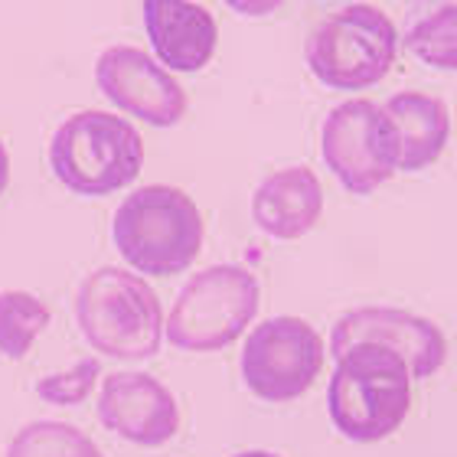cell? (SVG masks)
<instances>
[{
  "label": "cell",
  "mask_w": 457,
  "mask_h": 457,
  "mask_svg": "<svg viewBox=\"0 0 457 457\" xmlns=\"http://www.w3.org/2000/svg\"><path fill=\"white\" fill-rule=\"evenodd\" d=\"M7 457H105L96 441L66 421H29L13 435Z\"/></svg>",
  "instance_id": "2e32d148"
},
{
  "label": "cell",
  "mask_w": 457,
  "mask_h": 457,
  "mask_svg": "<svg viewBox=\"0 0 457 457\" xmlns=\"http://www.w3.org/2000/svg\"><path fill=\"white\" fill-rule=\"evenodd\" d=\"M7 183H10V154L4 147V141H0V193L7 190Z\"/></svg>",
  "instance_id": "ffe728a7"
},
{
  "label": "cell",
  "mask_w": 457,
  "mask_h": 457,
  "mask_svg": "<svg viewBox=\"0 0 457 457\" xmlns=\"http://www.w3.org/2000/svg\"><path fill=\"white\" fill-rule=\"evenodd\" d=\"M236 457H278V454H271V451H242Z\"/></svg>",
  "instance_id": "44dd1931"
},
{
  "label": "cell",
  "mask_w": 457,
  "mask_h": 457,
  "mask_svg": "<svg viewBox=\"0 0 457 457\" xmlns=\"http://www.w3.org/2000/svg\"><path fill=\"white\" fill-rule=\"evenodd\" d=\"M395 134H399V170L419 173L438 161L451 141L448 105L425 92H399L386 102Z\"/></svg>",
  "instance_id": "5bb4252c"
},
{
  "label": "cell",
  "mask_w": 457,
  "mask_h": 457,
  "mask_svg": "<svg viewBox=\"0 0 457 457\" xmlns=\"http://www.w3.org/2000/svg\"><path fill=\"white\" fill-rule=\"evenodd\" d=\"M405 49L421 66L457 72V4L438 7L405 33Z\"/></svg>",
  "instance_id": "e0dca14e"
},
{
  "label": "cell",
  "mask_w": 457,
  "mask_h": 457,
  "mask_svg": "<svg viewBox=\"0 0 457 457\" xmlns=\"http://www.w3.org/2000/svg\"><path fill=\"white\" fill-rule=\"evenodd\" d=\"M320 154L343 190L370 196L399 170V134L382 105L350 98L324 118Z\"/></svg>",
  "instance_id": "52a82bcc"
},
{
  "label": "cell",
  "mask_w": 457,
  "mask_h": 457,
  "mask_svg": "<svg viewBox=\"0 0 457 457\" xmlns=\"http://www.w3.org/2000/svg\"><path fill=\"white\" fill-rule=\"evenodd\" d=\"M98 360H82L76 362L72 370H62L56 376H46V379L37 382V395L43 402H53V405H79L92 395L98 382Z\"/></svg>",
  "instance_id": "ac0fdd59"
},
{
  "label": "cell",
  "mask_w": 457,
  "mask_h": 457,
  "mask_svg": "<svg viewBox=\"0 0 457 457\" xmlns=\"http://www.w3.org/2000/svg\"><path fill=\"white\" fill-rule=\"evenodd\" d=\"M411 405V372L399 353L382 343H353L337 356L327 386V409L337 431L356 445L389 438Z\"/></svg>",
  "instance_id": "6da1fadb"
},
{
  "label": "cell",
  "mask_w": 457,
  "mask_h": 457,
  "mask_svg": "<svg viewBox=\"0 0 457 457\" xmlns=\"http://www.w3.org/2000/svg\"><path fill=\"white\" fill-rule=\"evenodd\" d=\"M98 419L118 438L157 448L180 428V409L170 389L147 372H112L102 382Z\"/></svg>",
  "instance_id": "8fae6325"
},
{
  "label": "cell",
  "mask_w": 457,
  "mask_h": 457,
  "mask_svg": "<svg viewBox=\"0 0 457 457\" xmlns=\"http://www.w3.org/2000/svg\"><path fill=\"white\" fill-rule=\"evenodd\" d=\"M232 13H238V17H271L278 7H285V0H222Z\"/></svg>",
  "instance_id": "d6986e66"
},
{
  "label": "cell",
  "mask_w": 457,
  "mask_h": 457,
  "mask_svg": "<svg viewBox=\"0 0 457 457\" xmlns=\"http://www.w3.org/2000/svg\"><path fill=\"white\" fill-rule=\"evenodd\" d=\"M353 343H382L409 366L411 379H431L448 360V340L438 324L402 307H356L343 314L330 334V350L340 356Z\"/></svg>",
  "instance_id": "30bf717a"
},
{
  "label": "cell",
  "mask_w": 457,
  "mask_h": 457,
  "mask_svg": "<svg viewBox=\"0 0 457 457\" xmlns=\"http://www.w3.org/2000/svg\"><path fill=\"white\" fill-rule=\"evenodd\" d=\"M262 304L258 278L242 265H212L183 285L163 334L177 350L216 353L245 334Z\"/></svg>",
  "instance_id": "8992f818"
},
{
  "label": "cell",
  "mask_w": 457,
  "mask_h": 457,
  "mask_svg": "<svg viewBox=\"0 0 457 457\" xmlns=\"http://www.w3.org/2000/svg\"><path fill=\"white\" fill-rule=\"evenodd\" d=\"M203 216L190 193L151 183L128 193L112 222L118 255L141 275L170 278L196 262L203 248Z\"/></svg>",
  "instance_id": "7a4b0ae2"
},
{
  "label": "cell",
  "mask_w": 457,
  "mask_h": 457,
  "mask_svg": "<svg viewBox=\"0 0 457 457\" xmlns=\"http://www.w3.org/2000/svg\"><path fill=\"white\" fill-rule=\"evenodd\" d=\"M144 29L154 59L170 72H203L220 46L216 17L193 0H144Z\"/></svg>",
  "instance_id": "7c38bea8"
},
{
  "label": "cell",
  "mask_w": 457,
  "mask_h": 457,
  "mask_svg": "<svg viewBox=\"0 0 457 457\" xmlns=\"http://www.w3.org/2000/svg\"><path fill=\"white\" fill-rule=\"evenodd\" d=\"M96 82L114 108L154 128H173L187 114L183 86L137 46H108L96 62Z\"/></svg>",
  "instance_id": "9c48e42d"
},
{
  "label": "cell",
  "mask_w": 457,
  "mask_h": 457,
  "mask_svg": "<svg viewBox=\"0 0 457 457\" xmlns=\"http://www.w3.org/2000/svg\"><path fill=\"white\" fill-rule=\"evenodd\" d=\"M324 216V187L311 167H285L258 183L252 220L271 238L295 242Z\"/></svg>",
  "instance_id": "4fadbf2b"
},
{
  "label": "cell",
  "mask_w": 457,
  "mask_h": 457,
  "mask_svg": "<svg viewBox=\"0 0 457 457\" xmlns=\"http://www.w3.org/2000/svg\"><path fill=\"white\" fill-rule=\"evenodd\" d=\"M49 167L79 196H108L137 180L144 141L128 118L108 112H76L59 124L49 144Z\"/></svg>",
  "instance_id": "277c9868"
},
{
  "label": "cell",
  "mask_w": 457,
  "mask_h": 457,
  "mask_svg": "<svg viewBox=\"0 0 457 457\" xmlns=\"http://www.w3.org/2000/svg\"><path fill=\"white\" fill-rule=\"evenodd\" d=\"M399 56V29L372 4H346L307 37V69L334 92L379 86Z\"/></svg>",
  "instance_id": "5b68a950"
},
{
  "label": "cell",
  "mask_w": 457,
  "mask_h": 457,
  "mask_svg": "<svg viewBox=\"0 0 457 457\" xmlns=\"http://www.w3.org/2000/svg\"><path fill=\"white\" fill-rule=\"evenodd\" d=\"M76 320L92 350L112 360H147L161 350V297L141 275L124 268H98L79 285Z\"/></svg>",
  "instance_id": "3957f363"
},
{
  "label": "cell",
  "mask_w": 457,
  "mask_h": 457,
  "mask_svg": "<svg viewBox=\"0 0 457 457\" xmlns=\"http://www.w3.org/2000/svg\"><path fill=\"white\" fill-rule=\"evenodd\" d=\"M324 370V340L301 317H271L242 346V379L262 402H295Z\"/></svg>",
  "instance_id": "ba28073f"
},
{
  "label": "cell",
  "mask_w": 457,
  "mask_h": 457,
  "mask_svg": "<svg viewBox=\"0 0 457 457\" xmlns=\"http://www.w3.org/2000/svg\"><path fill=\"white\" fill-rule=\"evenodd\" d=\"M49 327V307L29 291H0V353L23 360Z\"/></svg>",
  "instance_id": "9a60e30c"
}]
</instances>
